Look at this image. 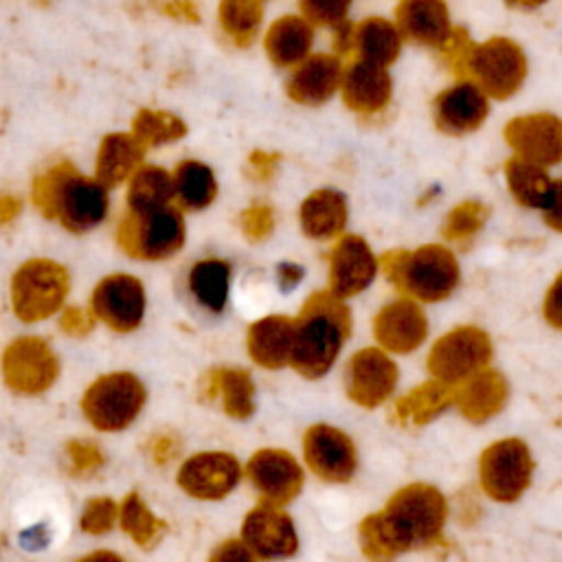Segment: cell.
I'll list each match as a JSON object with an SVG mask.
<instances>
[{
    "mask_svg": "<svg viewBox=\"0 0 562 562\" xmlns=\"http://www.w3.org/2000/svg\"><path fill=\"white\" fill-rule=\"evenodd\" d=\"M119 522L138 547H154L167 529V525L147 509V505L136 492L123 498L119 507Z\"/></svg>",
    "mask_w": 562,
    "mask_h": 562,
    "instance_id": "cell-38",
    "label": "cell"
},
{
    "mask_svg": "<svg viewBox=\"0 0 562 562\" xmlns=\"http://www.w3.org/2000/svg\"><path fill=\"white\" fill-rule=\"evenodd\" d=\"M241 479V465L231 452H198L178 470V485L193 498L217 501L233 492Z\"/></svg>",
    "mask_w": 562,
    "mask_h": 562,
    "instance_id": "cell-18",
    "label": "cell"
},
{
    "mask_svg": "<svg viewBox=\"0 0 562 562\" xmlns=\"http://www.w3.org/2000/svg\"><path fill=\"white\" fill-rule=\"evenodd\" d=\"M68 294V272L50 259L22 263L11 281V303L20 321L35 323L55 314Z\"/></svg>",
    "mask_w": 562,
    "mask_h": 562,
    "instance_id": "cell-10",
    "label": "cell"
},
{
    "mask_svg": "<svg viewBox=\"0 0 562 562\" xmlns=\"http://www.w3.org/2000/svg\"><path fill=\"white\" fill-rule=\"evenodd\" d=\"M90 310L110 329L127 334L140 325L145 314L143 283L132 274H110L94 288Z\"/></svg>",
    "mask_w": 562,
    "mask_h": 562,
    "instance_id": "cell-16",
    "label": "cell"
},
{
    "mask_svg": "<svg viewBox=\"0 0 562 562\" xmlns=\"http://www.w3.org/2000/svg\"><path fill=\"white\" fill-rule=\"evenodd\" d=\"M503 176L507 191L520 206L540 211L553 182L544 165L512 154L503 165Z\"/></svg>",
    "mask_w": 562,
    "mask_h": 562,
    "instance_id": "cell-33",
    "label": "cell"
},
{
    "mask_svg": "<svg viewBox=\"0 0 562 562\" xmlns=\"http://www.w3.org/2000/svg\"><path fill=\"white\" fill-rule=\"evenodd\" d=\"M509 397V384L505 375L492 367L476 371L454 386V406L472 422L483 424L498 415Z\"/></svg>",
    "mask_w": 562,
    "mask_h": 562,
    "instance_id": "cell-25",
    "label": "cell"
},
{
    "mask_svg": "<svg viewBox=\"0 0 562 562\" xmlns=\"http://www.w3.org/2000/svg\"><path fill=\"white\" fill-rule=\"evenodd\" d=\"M176 198L173 176L160 167H140L130 176L127 187V209L130 211H147L171 204Z\"/></svg>",
    "mask_w": 562,
    "mask_h": 562,
    "instance_id": "cell-37",
    "label": "cell"
},
{
    "mask_svg": "<svg viewBox=\"0 0 562 562\" xmlns=\"http://www.w3.org/2000/svg\"><path fill=\"white\" fill-rule=\"evenodd\" d=\"M263 20V0H220L217 24L235 46H250Z\"/></svg>",
    "mask_w": 562,
    "mask_h": 562,
    "instance_id": "cell-35",
    "label": "cell"
},
{
    "mask_svg": "<svg viewBox=\"0 0 562 562\" xmlns=\"http://www.w3.org/2000/svg\"><path fill=\"white\" fill-rule=\"evenodd\" d=\"M507 7H512V9H520V11H533V9H538V7H542V4H547L549 0H503Z\"/></svg>",
    "mask_w": 562,
    "mask_h": 562,
    "instance_id": "cell-54",
    "label": "cell"
},
{
    "mask_svg": "<svg viewBox=\"0 0 562 562\" xmlns=\"http://www.w3.org/2000/svg\"><path fill=\"white\" fill-rule=\"evenodd\" d=\"M294 336V318L283 314L263 316L248 329V353L263 369H281L290 364Z\"/></svg>",
    "mask_w": 562,
    "mask_h": 562,
    "instance_id": "cell-27",
    "label": "cell"
},
{
    "mask_svg": "<svg viewBox=\"0 0 562 562\" xmlns=\"http://www.w3.org/2000/svg\"><path fill=\"white\" fill-rule=\"evenodd\" d=\"M340 97L345 105L360 116L380 114L393 97V79L389 68L364 59H353L342 72Z\"/></svg>",
    "mask_w": 562,
    "mask_h": 562,
    "instance_id": "cell-24",
    "label": "cell"
},
{
    "mask_svg": "<svg viewBox=\"0 0 562 562\" xmlns=\"http://www.w3.org/2000/svg\"><path fill=\"white\" fill-rule=\"evenodd\" d=\"M59 373V362L42 338H18L2 356V375L9 389L26 395L46 391Z\"/></svg>",
    "mask_w": 562,
    "mask_h": 562,
    "instance_id": "cell-11",
    "label": "cell"
},
{
    "mask_svg": "<svg viewBox=\"0 0 562 562\" xmlns=\"http://www.w3.org/2000/svg\"><path fill=\"white\" fill-rule=\"evenodd\" d=\"M490 206L481 200H463L452 206L441 224V237L450 244H468L487 222Z\"/></svg>",
    "mask_w": 562,
    "mask_h": 562,
    "instance_id": "cell-40",
    "label": "cell"
},
{
    "mask_svg": "<svg viewBox=\"0 0 562 562\" xmlns=\"http://www.w3.org/2000/svg\"><path fill=\"white\" fill-rule=\"evenodd\" d=\"M540 211H542L544 224H547L551 231L562 233V178H558V180L551 182L549 195H547L544 204L540 206Z\"/></svg>",
    "mask_w": 562,
    "mask_h": 562,
    "instance_id": "cell-46",
    "label": "cell"
},
{
    "mask_svg": "<svg viewBox=\"0 0 562 562\" xmlns=\"http://www.w3.org/2000/svg\"><path fill=\"white\" fill-rule=\"evenodd\" d=\"M119 518V505L112 498H92L86 503L79 527L86 533L101 536L108 533L114 527V520Z\"/></svg>",
    "mask_w": 562,
    "mask_h": 562,
    "instance_id": "cell-42",
    "label": "cell"
},
{
    "mask_svg": "<svg viewBox=\"0 0 562 562\" xmlns=\"http://www.w3.org/2000/svg\"><path fill=\"white\" fill-rule=\"evenodd\" d=\"M404 46V37L395 20L382 15H369L353 22V59H364L389 68L397 61Z\"/></svg>",
    "mask_w": 562,
    "mask_h": 562,
    "instance_id": "cell-28",
    "label": "cell"
},
{
    "mask_svg": "<svg viewBox=\"0 0 562 562\" xmlns=\"http://www.w3.org/2000/svg\"><path fill=\"white\" fill-rule=\"evenodd\" d=\"M542 318L558 331H562V272L551 281L542 299Z\"/></svg>",
    "mask_w": 562,
    "mask_h": 562,
    "instance_id": "cell-45",
    "label": "cell"
},
{
    "mask_svg": "<svg viewBox=\"0 0 562 562\" xmlns=\"http://www.w3.org/2000/svg\"><path fill=\"white\" fill-rule=\"evenodd\" d=\"M116 241L134 259H167L184 244L182 213L171 204L147 211L127 209V215L119 224Z\"/></svg>",
    "mask_w": 562,
    "mask_h": 562,
    "instance_id": "cell-6",
    "label": "cell"
},
{
    "mask_svg": "<svg viewBox=\"0 0 562 562\" xmlns=\"http://www.w3.org/2000/svg\"><path fill=\"white\" fill-rule=\"evenodd\" d=\"M252 558L255 553L248 549L244 540H226L211 555V560H252Z\"/></svg>",
    "mask_w": 562,
    "mask_h": 562,
    "instance_id": "cell-51",
    "label": "cell"
},
{
    "mask_svg": "<svg viewBox=\"0 0 562 562\" xmlns=\"http://www.w3.org/2000/svg\"><path fill=\"white\" fill-rule=\"evenodd\" d=\"M33 202L70 233H86L108 213V187L81 176L70 162H59L35 178Z\"/></svg>",
    "mask_w": 562,
    "mask_h": 562,
    "instance_id": "cell-3",
    "label": "cell"
},
{
    "mask_svg": "<svg viewBox=\"0 0 562 562\" xmlns=\"http://www.w3.org/2000/svg\"><path fill=\"white\" fill-rule=\"evenodd\" d=\"M241 540L255 553V558H288L296 551L299 538L292 518L281 505L261 501L252 507L241 525Z\"/></svg>",
    "mask_w": 562,
    "mask_h": 562,
    "instance_id": "cell-20",
    "label": "cell"
},
{
    "mask_svg": "<svg viewBox=\"0 0 562 562\" xmlns=\"http://www.w3.org/2000/svg\"><path fill=\"white\" fill-rule=\"evenodd\" d=\"M397 386V364L382 347H364L356 351L345 371L347 397L362 406L375 408L384 404Z\"/></svg>",
    "mask_w": 562,
    "mask_h": 562,
    "instance_id": "cell-12",
    "label": "cell"
},
{
    "mask_svg": "<svg viewBox=\"0 0 562 562\" xmlns=\"http://www.w3.org/2000/svg\"><path fill=\"white\" fill-rule=\"evenodd\" d=\"M492 340L476 325H459L439 336L426 358L430 378L457 386L476 371L490 367Z\"/></svg>",
    "mask_w": 562,
    "mask_h": 562,
    "instance_id": "cell-9",
    "label": "cell"
},
{
    "mask_svg": "<svg viewBox=\"0 0 562 562\" xmlns=\"http://www.w3.org/2000/svg\"><path fill=\"white\" fill-rule=\"evenodd\" d=\"M143 382L127 373L116 371L97 378L81 397V411L88 422L105 432L127 428L145 404Z\"/></svg>",
    "mask_w": 562,
    "mask_h": 562,
    "instance_id": "cell-8",
    "label": "cell"
},
{
    "mask_svg": "<svg viewBox=\"0 0 562 562\" xmlns=\"http://www.w3.org/2000/svg\"><path fill=\"white\" fill-rule=\"evenodd\" d=\"M373 336L389 353H413L428 336V318L419 301L400 296L386 303L373 318Z\"/></svg>",
    "mask_w": 562,
    "mask_h": 562,
    "instance_id": "cell-17",
    "label": "cell"
},
{
    "mask_svg": "<svg viewBox=\"0 0 562 562\" xmlns=\"http://www.w3.org/2000/svg\"><path fill=\"white\" fill-rule=\"evenodd\" d=\"M132 134L145 145L156 147L162 143L178 140L187 134V125L176 114L162 112V110H140L132 121Z\"/></svg>",
    "mask_w": 562,
    "mask_h": 562,
    "instance_id": "cell-39",
    "label": "cell"
},
{
    "mask_svg": "<svg viewBox=\"0 0 562 562\" xmlns=\"http://www.w3.org/2000/svg\"><path fill=\"white\" fill-rule=\"evenodd\" d=\"M180 452V443L173 435H156L149 441V454L156 463H167Z\"/></svg>",
    "mask_w": 562,
    "mask_h": 562,
    "instance_id": "cell-49",
    "label": "cell"
},
{
    "mask_svg": "<svg viewBox=\"0 0 562 562\" xmlns=\"http://www.w3.org/2000/svg\"><path fill=\"white\" fill-rule=\"evenodd\" d=\"M351 334V312L329 288L314 292L294 318L290 367L307 380L325 375Z\"/></svg>",
    "mask_w": 562,
    "mask_h": 562,
    "instance_id": "cell-2",
    "label": "cell"
},
{
    "mask_svg": "<svg viewBox=\"0 0 562 562\" xmlns=\"http://www.w3.org/2000/svg\"><path fill=\"white\" fill-rule=\"evenodd\" d=\"M277 162H279V156H277V154H266V151H252L250 158H248L252 178H257V180H261V182L272 176Z\"/></svg>",
    "mask_w": 562,
    "mask_h": 562,
    "instance_id": "cell-50",
    "label": "cell"
},
{
    "mask_svg": "<svg viewBox=\"0 0 562 562\" xmlns=\"http://www.w3.org/2000/svg\"><path fill=\"white\" fill-rule=\"evenodd\" d=\"M314 46V24L301 13L277 18L263 35V50L279 68H294Z\"/></svg>",
    "mask_w": 562,
    "mask_h": 562,
    "instance_id": "cell-26",
    "label": "cell"
},
{
    "mask_svg": "<svg viewBox=\"0 0 562 562\" xmlns=\"http://www.w3.org/2000/svg\"><path fill=\"white\" fill-rule=\"evenodd\" d=\"M231 266L222 259L198 261L189 270V290L193 299L209 312L220 314L228 299Z\"/></svg>",
    "mask_w": 562,
    "mask_h": 562,
    "instance_id": "cell-34",
    "label": "cell"
},
{
    "mask_svg": "<svg viewBox=\"0 0 562 562\" xmlns=\"http://www.w3.org/2000/svg\"><path fill=\"white\" fill-rule=\"evenodd\" d=\"M393 20L404 42L437 53L454 31L446 0H397Z\"/></svg>",
    "mask_w": 562,
    "mask_h": 562,
    "instance_id": "cell-22",
    "label": "cell"
},
{
    "mask_svg": "<svg viewBox=\"0 0 562 562\" xmlns=\"http://www.w3.org/2000/svg\"><path fill=\"white\" fill-rule=\"evenodd\" d=\"M301 277H303V268L296 266V263H283V266L279 268V281H281V285H283V290L294 288V285L301 281Z\"/></svg>",
    "mask_w": 562,
    "mask_h": 562,
    "instance_id": "cell-52",
    "label": "cell"
},
{
    "mask_svg": "<svg viewBox=\"0 0 562 562\" xmlns=\"http://www.w3.org/2000/svg\"><path fill=\"white\" fill-rule=\"evenodd\" d=\"M301 228L312 239H331L345 231L347 200L336 189H318L301 204Z\"/></svg>",
    "mask_w": 562,
    "mask_h": 562,
    "instance_id": "cell-31",
    "label": "cell"
},
{
    "mask_svg": "<svg viewBox=\"0 0 562 562\" xmlns=\"http://www.w3.org/2000/svg\"><path fill=\"white\" fill-rule=\"evenodd\" d=\"M145 149L147 147L134 134H125V132L108 134L101 140L97 151L94 178L105 187L121 184L136 171Z\"/></svg>",
    "mask_w": 562,
    "mask_h": 562,
    "instance_id": "cell-30",
    "label": "cell"
},
{
    "mask_svg": "<svg viewBox=\"0 0 562 562\" xmlns=\"http://www.w3.org/2000/svg\"><path fill=\"white\" fill-rule=\"evenodd\" d=\"M527 72L529 64L522 46L512 37L492 35L483 42H472L461 77L476 81L490 99L503 101L522 88Z\"/></svg>",
    "mask_w": 562,
    "mask_h": 562,
    "instance_id": "cell-5",
    "label": "cell"
},
{
    "mask_svg": "<svg viewBox=\"0 0 562 562\" xmlns=\"http://www.w3.org/2000/svg\"><path fill=\"white\" fill-rule=\"evenodd\" d=\"M329 261V290L349 299L367 290L380 268L371 246L360 235H342L327 255Z\"/></svg>",
    "mask_w": 562,
    "mask_h": 562,
    "instance_id": "cell-19",
    "label": "cell"
},
{
    "mask_svg": "<svg viewBox=\"0 0 562 562\" xmlns=\"http://www.w3.org/2000/svg\"><path fill=\"white\" fill-rule=\"evenodd\" d=\"M206 397H217L233 419H246L255 411V384L244 369H213L204 380Z\"/></svg>",
    "mask_w": 562,
    "mask_h": 562,
    "instance_id": "cell-32",
    "label": "cell"
},
{
    "mask_svg": "<svg viewBox=\"0 0 562 562\" xmlns=\"http://www.w3.org/2000/svg\"><path fill=\"white\" fill-rule=\"evenodd\" d=\"M307 468L327 483H347L358 468V452L347 432L329 424H314L303 437Z\"/></svg>",
    "mask_w": 562,
    "mask_h": 562,
    "instance_id": "cell-15",
    "label": "cell"
},
{
    "mask_svg": "<svg viewBox=\"0 0 562 562\" xmlns=\"http://www.w3.org/2000/svg\"><path fill=\"white\" fill-rule=\"evenodd\" d=\"M20 209H22V204H20L18 198L0 195V224L11 222L20 213Z\"/></svg>",
    "mask_w": 562,
    "mask_h": 562,
    "instance_id": "cell-53",
    "label": "cell"
},
{
    "mask_svg": "<svg viewBox=\"0 0 562 562\" xmlns=\"http://www.w3.org/2000/svg\"><path fill=\"white\" fill-rule=\"evenodd\" d=\"M246 474L261 501L281 507L288 505L303 485V468L299 461L290 452L277 448L257 450L246 465Z\"/></svg>",
    "mask_w": 562,
    "mask_h": 562,
    "instance_id": "cell-21",
    "label": "cell"
},
{
    "mask_svg": "<svg viewBox=\"0 0 562 562\" xmlns=\"http://www.w3.org/2000/svg\"><path fill=\"white\" fill-rule=\"evenodd\" d=\"M450 406H454V386L430 378L393 404V419L402 426H424Z\"/></svg>",
    "mask_w": 562,
    "mask_h": 562,
    "instance_id": "cell-29",
    "label": "cell"
},
{
    "mask_svg": "<svg viewBox=\"0 0 562 562\" xmlns=\"http://www.w3.org/2000/svg\"><path fill=\"white\" fill-rule=\"evenodd\" d=\"M448 501L430 483H408L386 505L362 518L358 542L367 558L389 560L411 549H428L443 540Z\"/></svg>",
    "mask_w": 562,
    "mask_h": 562,
    "instance_id": "cell-1",
    "label": "cell"
},
{
    "mask_svg": "<svg viewBox=\"0 0 562 562\" xmlns=\"http://www.w3.org/2000/svg\"><path fill=\"white\" fill-rule=\"evenodd\" d=\"M94 321H97V316L92 314V310L86 312L81 307H68L61 312L59 325L70 336H83L94 327Z\"/></svg>",
    "mask_w": 562,
    "mask_h": 562,
    "instance_id": "cell-48",
    "label": "cell"
},
{
    "mask_svg": "<svg viewBox=\"0 0 562 562\" xmlns=\"http://www.w3.org/2000/svg\"><path fill=\"white\" fill-rule=\"evenodd\" d=\"M342 72V57L336 53H310L292 68L285 92L294 103L323 105L340 90Z\"/></svg>",
    "mask_w": 562,
    "mask_h": 562,
    "instance_id": "cell-23",
    "label": "cell"
},
{
    "mask_svg": "<svg viewBox=\"0 0 562 562\" xmlns=\"http://www.w3.org/2000/svg\"><path fill=\"white\" fill-rule=\"evenodd\" d=\"M66 450H68V459H70L72 472H77V474H88V472H94V470H99L103 465L101 450L94 443H90V441L72 439Z\"/></svg>",
    "mask_w": 562,
    "mask_h": 562,
    "instance_id": "cell-44",
    "label": "cell"
},
{
    "mask_svg": "<svg viewBox=\"0 0 562 562\" xmlns=\"http://www.w3.org/2000/svg\"><path fill=\"white\" fill-rule=\"evenodd\" d=\"M239 224H241L244 235H246L250 241H263V239L272 233V228H274L272 209H270V206H263V204L250 206V209H246V211L241 213Z\"/></svg>",
    "mask_w": 562,
    "mask_h": 562,
    "instance_id": "cell-43",
    "label": "cell"
},
{
    "mask_svg": "<svg viewBox=\"0 0 562 562\" xmlns=\"http://www.w3.org/2000/svg\"><path fill=\"white\" fill-rule=\"evenodd\" d=\"M507 147L544 167L562 162V119L551 112H531L509 119L503 127Z\"/></svg>",
    "mask_w": 562,
    "mask_h": 562,
    "instance_id": "cell-14",
    "label": "cell"
},
{
    "mask_svg": "<svg viewBox=\"0 0 562 562\" xmlns=\"http://www.w3.org/2000/svg\"><path fill=\"white\" fill-rule=\"evenodd\" d=\"M173 176V191L182 209L200 211L206 209L217 193V182L213 171L198 162V160H184L176 167Z\"/></svg>",
    "mask_w": 562,
    "mask_h": 562,
    "instance_id": "cell-36",
    "label": "cell"
},
{
    "mask_svg": "<svg viewBox=\"0 0 562 562\" xmlns=\"http://www.w3.org/2000/svg\"><path fill=\"white\" fill-rule=\"evenodd\" d=\"M533 457L520 437H503L479 457V485L496 503L518 501L531 485Z\"/></svg>",
    "mask_w": 562,
    "mask_h": 562,
    "instance_id": "cell-7",
    "label": "cell"
},
{
    "mask_svg": "<svg viewBox=\"0 0 562 562\" xmlns=\"http://www.w3.org/2000/svg\"><path fill=\"white\" fill-rule=\"evenodd\" d=\"M490 114V97L485 90L461 77L432 99L435 127L446 136H465L476 132Z\"/></svg>",
    "mask_w": 562,
    "mask_h": 562,
    "instance_id": "cell-13",
    "label": "cell"
},
{
    "mask_svg": "<svg viewBox=\"0 0 562 562\" xmlns=\"http://www.w3.org/2000/svg\"><path fill=\"white\" fill-rule=\"evenodd\" d=\"M88 558H110V560H116L119 555H114V553H105V551H97V553H92V555H88Z\"/></svg>",
    "mask_w": 562,
    "mask_h": 562,
    "instance_id": "cell-55",
    "label": "cell"
},
{
    "mask_svg": "<svg viewBox=\"0 0 562 562\" xmlns=\"http://www.w3.org/2000/svg\"><path fill=\"white\" fill-rule=\"evenodd\" d=\"M386 281L402 294L424 303L446 301L459 285L457 255L443 244H424L415 250L393 248L380 259Z\"/></svg>",
    "mask_w": 562,
    "mask_h": 562,
    "instance_id": "cell-4",
    "label": "cell"
},
{
    "mask_svg": "<svg viewBox=\"0 0 562 562\" xmlns=\"http://www.w3.org/2000/svg\"><path fill=\"white\" fill-rule=\"evenodd\" d=\"M154 7L158 13L184 24H195L200 20L198 7L193 0H156Z\"/></svg>",
    "mask_w": 562,
    "mask_h": 562,
    "instance_id": "cell-47",
    "label": "cell"
},
{
    "mask_svg": "<svg viewBox=\"0 0 562 562\" xmlns=\"http://www.w3.org/2000/svg\"><path fill=\"white\" fill-rule=\"evenodd\" d=\"M353 0H299V13L314 26L334 29L347 22Z\"/></svg>",
    "mask_w": 562,
    "mask_h": 562,
    "instance_id": "cell-41",
    "label": "cell"
}]
</instances>
